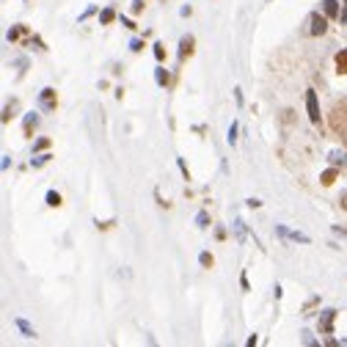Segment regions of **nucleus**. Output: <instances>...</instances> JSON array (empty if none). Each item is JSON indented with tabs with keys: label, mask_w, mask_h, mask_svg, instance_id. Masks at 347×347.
Returning <instances> with one entry per match:
<instances>
[{
	"label": "nucleus",
	"mask_w": 347,
	"mask_h": 347,
	"mask_svg": "<svg viewBox=\"0 0 347 347\" xmlns=\"http://www.w3.org/2000/svg\"><path fill=\"white\" fill-rule=\"evenodd\" d=\"M94 11H97V6H88V9H86V11H83V14H80V17H78V20H80V22H86V20H88V17H91V14H94Z\"/></svg>",
	"instance_id": "a878e982"
},
{
	"label": "nucleus",
	"mask_w": 347,
	"mask_h": 347,
	"mask_svg": "<svg viewBox=\"0 0 347 347\" xmlns=\"http://www.w3.org/2000/svg\"><path fill=\"white\" fill-rule=\"evenodd\" d=\"M47 160H52V155H33L31 168H42V166H47Z\"/></svg>",
	"instance_id": "dca6fc26"
},
{
	"label": "nucleus",
	"mask_w": 347,
	"mask_h": 347,
	"mask_svg": "<svg viewBox=\"0 0 347 347\" xmlns=\"http://www.w3.org/2000/svg\"><path fill=\"white\" fill-rule=\"evenodd\" d=\"M336 72L339 75H347V47L336 52Z\"/></svg>",
	"instance_id": "f8f14e48"
},
{
	"label": "nucleus",
	"mask_w": 347,
	"mask_h": 347,
	"mask_svg": "<svg viewBox=\"0 0 347 347\" xmlns=\"http://www.w3.org/2000/svg\"><path fill=\"white\" fill-rule=\"evenodd\" d=\"M14 110H17V99H14L11 105H6V110H3V124H9V121H11V113H14Z\"/></svg>",
	"instance_id": "4be33fe9"
},
{
	"label": "nucleus",
	"mask_w": 347,
	"mask_h": 347,
	"mask_svg": "<svg viewBox=\"0 0 347 347\" xmlns=\"http://www.w3.org/2000/svg\"><path fill=\"white\" fill-rule=\"evenodd\" d=\"M196 226L198 229H207L210 226V213H207V210H201V213L196 215Z\"/></svg>",
	"instance_id": "a211bd4d"
},
{
	"label": "nucleus",
	"mask_w": 347,
	"mask_h": 347,
	"mask_svg": "<svg viewBox=\"0 0 347 347\" xmlns=\"http://www.w3.org/2000/svg\"><path fill=\"white\" fill-rule=\"evenodd\" d=\"M121 25H124V28H130V31H135V22L130 20V17H121Z\"/></svg>",
	"instance_id": "7c9ffc66"
},
{
	"label": "nucleus",
	"mask_w": 347,
	"mask_h": 347,
	"mask_svg": "<svg viewBox=\"0 0 347 347\" xmlns=\"http://www.w3.org/2000/svg\"><path fill=\"white\" fill-rule=\"evenodd\" d=\"M339 207H342V210H347V190H342V193H339Z\"/></svg>",
	"instance_id": "c756f323"
},
{
	"label": "nucleus",
	"mask_w": 347,
	"mask_h": 347,
	"mask_svg": "<svg viewBox=\"0 0 347 347\" xmlns=\"http://www.w3.org/2000/svg\"><path fill=\"white\" fill-rule=\"evenodd\" d=\"M306 110H309V121L311 124H320V102H317V91L314 88H309L306 91Z\"/></svg>",
	"instance_id": "f257e3e1"
},
{
	"label": "nucleus",
	"mask_w": 347,
	"mask_h": 347,
	"mask_svg": "<svg viewBox=\"0 0 347 347\" xmlns=\"http://www.w3.org/2000/svg\"><path fill=\"white\" fill-rule=\"evenodd\" d=\"M193 47H196V39H193L190 33L179 39V61H185V58L193 55Z\"/></svg>",
	"instance_id": "423d86ee"
},
{
	"label": "nucleus",
	"mask_w": 347,
	"mask_h": 347,
	"mask_svg": "<svg viewBox=\"0 0 347 347\" xmlns=\"http://www.w3.org/2000/svg\"><path fill=\"white\" fill-rule=\"evenodd\" d=\"M275 232H279L281 237L292 240V243H303V245H309V243H311V237H309V234H303V232H290L287 226H275Z\"/></svg>",
	"instance_id": "20e7f679"
},
{
	"label": "nucleus",
	"mask_w": 347,
	"mask_h": 347,
	"mask_svg": "<svg viewBox=\"0 0 347 347\" xmlns=\"http://www.w3.org/2000/svg\"><path fill=\"white\" fill-rule=\"evenodd\" d=\"M322 14L331 20V17H336L339 20V0H322Z\"/></svg>",
	"instance_id": "6e6552de"
},
{
	"label": "nucleus",
	"mask_w": 347,
	"mask_h": 347,
	"mask_svg": "<svg viewBox=\"0 0 347 347\" xmlns=\"http://www.w3.org/2000/svg\"><path fill=\"white\" fill-rule=\"evenodd\" d=\"M152 50H155V58H157V61H163V58H166V47H163L160 42H155V47H152Z\"/></svg>",
	"instance_id": "b1692460"
},
{
	"label": "nucleus",
	"mask_w": 347,
	"mask_h": 347,
	"mask_svg": "<svg viewBox=\"0 0 347 347\" xmlns=\"http://www.w3.org/2000/svg\"><path fill=\"white\" fill-rule=\"evenodd\" d=\"M36 124H39V113H25V121H22V127H25V135H28V138L33 135Z\"/></svg>",
	"instance_id": "9d476101"
},
{
	"label": "nucleus",
	"mask_w": 347,
	"mask_h": 347,
	"mask_svg": "<svg viewBox=\"0 0 347 347\" xmlns=\"http://www.w3.org/2000/svg\"><path fill=\"white\" fill-rule=\"evenodd\" d=\"M144 11V0H132V14H141Z\"/></svg>",
	"instance_id": "c85d7f7f"
},
{
	"label": "nucleus",
	"mask_w": 347,
	"mask_h": 347,
	"mask_svg": "<svg viewBox=\"0 0 347 347\" xmlns=\"http://www.w3.org/2000/svg\"><path fill=\"white\" fill-rule=\"evenodd\" d=\"M113 20H116V11L110 9V6H108V9H102V11H99V25H110Z\"/></svg>",
	"instance_id": "4468645a"
},
{
	"label": "nucleus",
	"mask_w": 347,
	"mask_h": 347,
	"mask_svg": "<svg viewBox=\"0 0 347 347\" xmlns=\"http://www.w3.org/2000/svg\"><path fill=\"white\" fill-rule=\"evenodd\" d=\"M234 99H237V105H243V91H240V86L234 88Z\"/></svg>",
	"instance_id": "72a5a7b5"
},
{
	"label": "nucleus",
	"mask_w": 347,
	"mask_h": 347,
	"mask_svg": "<svg viewBox=\"0 0 347 347\" xmlns=\"http://www.w3.org/2000/svg\"><path fill=\"white\" fill-rule=\"evenodd\" d=\"M328 160H331V166H342V168H347V152H342V149H333L331 155H328Z\"/></svg>",
	"instance_id": "1a4fd4ad"
},
{
	"label": "nucleus",
	"mask_w": 347,
	"mask_h": 347,
	"mask_svg": "<svg viewBox=\"0 0 347 347\" xmlns=\"http://www.w3.org/2000/svg\"><path fill=\"white\" fill-rule=\"evenodd\" d=\"M339 22H342V25H347V3H344V9L339 11Z\"/></svg>",
	"instance_id": "2f4dec72"
},
{
	"label": "nucleus",
	"mask_w": 347,
	"mask_h": 347,
	"mask_svg": "<svg viewBox=\"0 0 347 347\" xmlns=\"http://www.w3.org/2000/svg\"><path fill=\"white\" fill-rule=\"evenodd\" d=\"M176 166H179L182 174H185V179H190V171H187V166H185V160H182V157H176Z\"/></svg>",
	"instance_id": "393cba45"
},
{
	"label": "nucleus",
	"mask_w": 347,
	"mask_h": 347,
	"mask_svg": "<svg viewBox=\"0 0 347 347\" xmlns=\"http://www.w3.org/2000/svg\"><path fill=\"white\" fill-rule=\"evenodd\" d=\"M245 207H251V210H259V207H262V201H259V198H248V201H245Z\"/></svg>",
	"instance_id": "cd10ccee"
},
{
	"label": "nucleus",
	"mask_w": 347,
	"mask_h": 347,
	"mask_svg": "<svg viewBox=\"0 0 347 347\" xmlns=\"http://www.w3.org/2000/svg\"><path fill=\"white\" fill-rule=\"evenodd\" d=\"M50 149V138H39L36 144H33V155H39V152Z\"/></svg>",
	"instance_id": "aec40b11"
},
{
	"label": "nucleus",
	"mask_w": 347,
	"mask_h": 347,
	"mask_svg": "<svg viewBox=\"0 0 347 347\" xmlns=\"http://www.w3.org/2000/svg\"><path fill=\"white\" fill-rule=\"evenodd\" d=\"M130 50H132V52H141V50H144V42H141V39H132V42H130Z\"/></svg>",
	"instance_id": "bb28decb"
},
{
	"label": "nucleus",
	"mask_w": 347,
	"mask_h": 347,
	"mask_svg": "<svg viewBox=\"0 0 347 347\" xmlns=\"http://www.w3.org/2000/svg\"><path fill=\"white\" fill-rule=\"evenodd\" d=\"M333 232H336L339 237H344V240H347V229H344V226H333Z\"/></svg>",
	"instance_id": "473e14b6"
},
{
	"label": "nucleus",
	"mask_w": 347,
	"mask_h": 347,
	"mask_svg": "<svg viewBox=\"0 0 347 347\" xmlns=\"http://www.w3.org/2000/svg\"><path fill=\"white\" fill-rule=\"evenodd\" d=\"M39 102H42V108H44V110H55V108H58L55 88H42V94H39Z\"/></svg>",
	"instance_id": "39448f33"
},
{
	"label": "nucleus",
	"mask_w": 347,
	"mask_h": 347,
	"mask_svg": "<svg viewBox=\"0 0 347 347\" xmlns=\"http://www.w3.org/2000/svg\"><path fill=\"white\" fill-rule=\"evenodd\" d=\"M333 317H336V311H333V309L320 311V320H317L320 333H325V336H331V333H333Z\"/></svg>",
	"instance_id": "7ed1b4c3"
},
{
	"label": "nucleus",
	"mask_w": 347,
	"mask_h": 347,
	"mask_svg": "<svg viewBox=\"0 0 347 347\" xmlns=\"http://www.w3.org/2000/svg\"><path fill=\"white\" fill-rule=\"evenodd\" d=\"M309 33L311 36H325L328 33V17L325 14H311V20H309Z\"/></svg>",
	"instance_id": "f03ea898"
},
{
	"label": "nucleus",
	"mask_w": 347,
	"mask_h": 347,
	"mask_svg": "<svg viewBox=\"0 0 347 347\" xmlns=\"http://www.w3.org/2000/svg\"><path fill=\"white\" fill-rule=\"evenodd\" d=\"M155 80H157V86H160V88H166L168 83H171V78H168V72H166L163 66L155 69Z\"/></svg>",
	"instance_id": "ddd939ff"
},
{
	"label": "nucleus",
	"mask_w": 347,
	"mask_h": 347,
	"mask_svg": "<svg viewBox=\"0 0 347 347\" xmlns=\"http://www.w3.org/2000/svg\"><path fill=\"white\" fill-rule=\"evenodd\" d=\"M336 176H339L336 166H333V168H328V171H322V176H320V185H322V187H331L333 182H336Z\"/></svg>",
	"instance_id": "9b49d317"
},
{
	"label": "nucleus",
	"mask_w": 347,
	"mask_h": 347,
	"mask_svg": "<svg viewBox=\"0 0 347 347\" xmlns=\"http://www.w3.org/2000/svg\"><path fill=\"white\" fill-rule=\"evenodd\" d=\"M22 31H25V28H22V25H14V28H11L9 33H6V39H9V42H17V39H20V33H22Z\"/></svg>",
	"instance_id": "412c9836"
},
{
	"label": "nucleus",
	"mask_w": 347,
	"mask_h": 347,
	"mask_svg": "<svg viewBox=\"0 0 347 347\" xmlns=\"http://www.w3.org/2000/svg\"><path fill=\"white\" fill-rule=\"evenodd\" d=\"M213 254H210V251H201V254H198V264H201V267H213Z\"/></svg>",
	"instance_id": "6ab92c4d"
},
{
	"label": "nucleus",
	"mask_w": 347,
	"mask_h": 347,
	"mask_svg": "<svg viewBox=\"0 0 347 347\" xmlns=\"http://www.w3.org/2000/svg\"><path fill=\"white\" fill-rule=\"evenodd\" d=\"M232 229H234V234H237V243H243V240H245V223H243V221H240V218H237Z\"/></svg>",
	"instance_id": "f3484780"
},
{
	"label": "nucleus",
	"mask_w": 347,
	"mask_h": 347,
	"mask_svg": "<svg viewBox=\"0 0 347 347\" xmlns=\"http://www.w3.org/2000/svg\"><path fill=\"white\" fill-rule=\"evenodd\" d=\"M226 141L234 146V141H237V121H232V127H229V132H226Z\"/></svg>",
	"instance_id": "5701e85b"
},
{
	"label": "nucleus",
	"mask_w": 347,
	"mask_h": 347,
	"mask_svg": "<svg viewBox=\"0 0 347 347\" xmlns=\"http://www.w3.org/2000/svg\"><path fill=\"white\" fill-rule=\"evenodd\" d=\"M44 201H47V207H61V193H58V190H47Z\"/></svg>",
	"instance_id": "2eb2a0df"
},
{
	"label": "nucleus",
	"mask_w": 347,
	"mask_h": 347,
	"mask_svg": "<svg viewBox=\"0 0 347 347\" xmlns=\"http://www.w3.org/2000/svg\"><path fill=\"white\" fill-rule=\"evenodd\" d=\"M11 166V157L9 155H3V163H0V168H3V171H6V168H9Z\"/></svg>",
	"instance_id": "f704fd0d"
},
{
	"label": "nucleus",
	"mask_w": 347,
	"mask_h": 347,
	"mask_svg": "<svg viewBox=\"0 0 347 347\" xmlns=\"http://www.w3.org/2000/svg\"><path fill=\"white\" fill-rule=\"evenodd\" d=\"M14 325H17V331H20L25 339H36V331H33V325H31L28 320H22V317H14Z\"/></svg>",
	"instance_id": "0eeeda50"
}]
</instances>
